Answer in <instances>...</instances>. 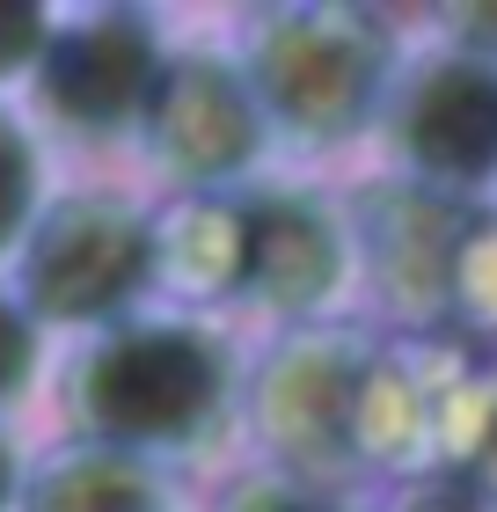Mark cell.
I'll return each mask as SVG.
<instances>
[{"mask_svg": "<svg viewBox=\"0 0 497 512\" xmlns=\"http://www.w3.org/2000/svg\"><path fill=\"white\" fill-rule=\"evenodd\" d=\"M44 213V154L37 132L15 118V103H0V264H15L30 227Z\"/></svg>", "mask_w": 497, "mask_h": 512, "instance_id": "8fae6325", "label": "cell"}, {"mask_svg": "<svg viewBox=\"0 0 497 512\" xmlns=\"http://www.w3.org/2000/svg\"><path fill=\"white\" fill-rule=\"evenodd\" d=\"M439 30H446V52L497 66V0L490 8H439Z\"/></svg>", "mask_w": 497, "mask_h": 512, "instance_id": "e0dca14e", "label": "cell"}, {"mask_svg": "<svg viewBox=\"0 0 497 512\" xmlns=\"http://www.w3.org/2000/svg\"><path fill=\"white\" fill-rule=\"evenodd\" d=\"M242 66L249 96L293 147H351L388 118L395 81H402V37L373 8H264L242 30Z\"/></svg>", "mask_w": 497, "mask_h": 512, "instance_id": "7a4b0ae2", "label": "cell"}, {"mask_svg": "<svg viewBox=\"0 0 497 512\" xmlns=\"http://www.w3.org/2000/svg\"><path fill=\"white\" fill-rule=\"evenodd\" d=\"M161 66H169V44H161L147 8H88V15H59L30 88L66 132L117 139L139 132V110H147Z\"/></svg>", "mask_w": 497, "mask_h": 512, "instance_id": "9c48e42d", "label": "cell"}, {"mask_svg": "<svg viewBox=\"0 0 497 512\" xmlns=\"http://www.w3.org/2000/svg\"><path fill=\"white\" fill-rule=\"evenodd\" d=\"M388 147L402 176L439 198H490L497 191V66L432 52L402 66L388 103Z\"/></svg>", "mask_w": 497, "mask_h": 512, "instance_id": "52a82bcc", "label": "cell"}, {"mask_svg": "<svg viewBox=\"0 0 497 512\" xmlns=\"http://www.w3.org/2000/svg\"><path fill=\"white\" fill-rule=\"evenodd\" d=\"M139 147L191 198H220V191H249L278 132L264 103L249 96L234 52H169L147 110H139Z\"/></svg>", "mask_w": 497, "mask_h": 512, "instance_id": "5b68a950", "label": "cell"}, {"mask_svg": "<svg viewBox=\"0 0 497 512\" xmlns=\"http://www.w3.org/2000/svg\"><path fill=\"white\" fill-rule=\"evenodd\" d=\"M388 512H497V498L468 476H410Z\"/></svg>", "mask_w": 497, "mask_h": 512, "instance_id": "2e32d148", "label": "cell"}, {"mask_svg": "<svg viewBox=\"0 0 497 512\" xmlns=\"http://www.w3.org/2000/svg\"><path fill=\"white\" fill-rule=\"evenodd\" d=\"M15 512H169V483L154 461L110 454V447H66L37 476H22Z\"/></svg>", "mask_w": 497, "mask_h": 512, "instance_id": "30bf717a", "label": "cell"}, {"mask_svg": "<svg viewBox=\"0 0 497 512\" xmlns=\"http://www.w3.org/2000/svg\"><path fill=\"white\" fill-rule=\"evenodd\" d=\"M44 374V330L15 293H0V410H22Z\"/></svg>", "mask_w": 497, "mask_h": 512, "instance_id": "4fadbf2b", "label": "cell"}, {"mask_svg": "<svg viewBox=\"0 0 497 512\" xmlns=\"http://www.w3.org/2000/svg\"><path fill=\"white\" fill-rule=\"evenodd\" d=\"M22 505V454H15V439L0 432V512H15Z\"/></svg>", "mask_w": 497, "mask_h": 512, "instance_id": "ac0fdd59", "label": "cell"}, {"mask_svg": "<svg viewBox=\"0 0 497 512\" xmlns=\"http://www.w3.org/2000/svg\"><path fill=\"white\" fill-rule=\"evenodd\" d=\"M454 330H468V337H497V213H483L476 235H468V249H461Z\"/></svg>", "mask_w": 497, "mask_h": 512, "instance_id": "7c38bea8", "label": "cell"}, {"mask_svg": "<svg viewBox=\"0 0 497 512\" xmlns=\"http://www.w3.org/2000/svg\"><path fill=\"white\" fill-rule=\"evenodd\" d=\"M52 30H59L52 8H37V0H0V88H15V81L37 74Z\"/></svg>", "mask_w": 497, "mask_h": 512, "instance_id": "9a60e30c", "label": "cell"}, {"mask_svg": "<svg viewBox=\"0 0 497 512\" xmlns=\"http://www.w3.org/2000/svg\"><path fill=\"white\" fill-rule=\"evenodd\" d=\"M373 352H381L373 337L329 330V322L286 330L264 352V366L249 381V425L271 447V469L307 476L322 491L344 476H366L359 432H366Z\"/></svg>", "mask_w": 497, "mask_h": 512, "instance_id": "277c9868", "label": "cell"}, {"mask_svg": "<svg viewBox=\"0 0 497 512\" xmlns=\"http://www.w3.org/2000/svg\"><path fill=\"white\" fill-rule=\"evenodd\" d=\"M234 410V352L198 315H132L66 366V425L110 454H198Z\"/></svg>", "mask_w": 497, "mask_h": 512, "instance_id": "6da1fadb", "label": "cell"}, {"mask_svg": "<svg viewBox=\"0 0 497 512\" xmlns=\"http://www.w3.org/2000/svg\"><path fill=\"white\" fill-rule=\"evenodd\" d=\"M154 293V213L125 191L44 198L30 242L15 256V300L37 330H117Z\"/></svg>", "mask_w": 497, "mask_h": 512, "instance_id": "3957f363", "label": "cell"}, {"mask_svg": "<svg viewBox=\"0 0 497 512\" xmlns=\"http://www.w3.org/2000/svg\"><path fill=\"white\" fill-rule=\"evenodd\" d=\"M220 512H366V505H344L337 491L307 476H286V469H264V476H242L234 491L220 498Z\"/></svg>", "mask_w": 497, "mask_h": 512, "instance_id": "5bb4252c", "label": "cell"}, {"mask_svg": "<svg viewBox=\"0 0 497 512\" xmlns=\"http://www.w3.org/2000/svg\"><path fill=\"white\" fill-rule=\"evenodd\" d=\"M359 278V242L337 198L300 183H249L234 191V300L278 322H322Z\"/></svg>", "mask_w": 497, "mask_h": 512, "instance_id": "8992f818", "label": "cell"}, {"mask_svg": "<svg viewBox=\"0 0 497 512\" xmlns=\"http://www.w3.org/2000/svg\"><path fill=\"white\" fill-rule=\"evenodd\" d=\"M476 205L439 198L424 183H381L359 213H351V242H359V271L381 293V308L410 330H454V278L461 249L476 235Z\"/></svg>", "mask_w": 497, "mask_h": 512, "instance_id": "ba28073f", "label": "cell"}]
</instances>
